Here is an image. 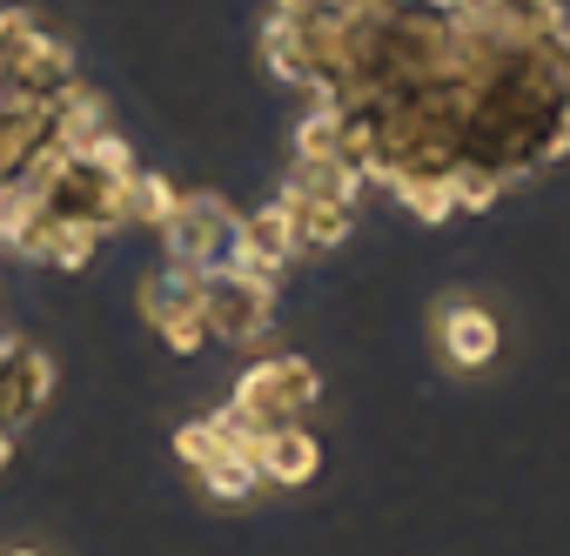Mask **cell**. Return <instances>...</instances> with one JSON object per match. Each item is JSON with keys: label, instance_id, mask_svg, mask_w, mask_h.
I'll list each match as a JSON object with an SVG mask.
<instances>
[{"label": "cell", "instance_id": "6", "mask_svg": "<svg viewBox=\"0 0 570 556\" xmlns=\"http://www.w3.org/2000/svg\"><path fill=\"white\" fill-rule=\"evenodd\" d=\"M282 215H289V235H296V255H330L356 235V208L350 201H316V195H282Z\"/></svg>", "mask_w": 570, "mask_h": 556}, {"label": "cell", "instance_id": "10", "mask_svg": "<svg viewBox=\"0 0 570 556\" xmlns=\"http://www.w3.org/2000/svg\"><path fill=\"white\" fill-rule=\"evenodd\" d=\"M282 195H316V201H350L363 195V175L350 161H289V181H282Z\"/></svg>", "mask_w": 570, "mask_h": 556}, {"label": "cell", "instance_id": "8", "mask_svg": "<svg viewBox=\"0 0 570 556\" xmlns=\"http://www.w3.org/2000/svg\"><path fill=\"white\" fill-rule=\"evenodd\" d=\"M235 248H242V255H262V261H275V268H289V261H296V235H289V215H282V201L248 208Z\"/></svg>", "mask_w": 570, "mask_h": 556}, {"label": "cell", "instance_id": "7", "mask_svg": "<svg viewBox=\"0 0 570 556\" xmlns=\"http://www.w3.org/2000/svg\"><path fill=\"white\" fill-rule=\"evenodd\" d=\"M175 208H181V188H175L168 175L135 168V181H128V195H121V228H148V235H161Z\"/></svg>", "mask_w": 570, "mask_h": 556}, {"label": "cell", "instance_id": "2", "mask_svg": "<svg viewBox=\"0 0 570 556\" xmlns=\"http://www.w3.org/2000/svg\"><path fill=\"white\" fill-rule=\"evenodd\" d=\"M202 329L222 349H255L275 329V296L248 289L242 275H228V268H215V275H202Z\"/></svg>", "mask_w": 570, "mask_h": 556}, {"label": "cell", "instance_id": "11", "mask_svg": "<svg viewBox=\"0 0 570 556\" xmlns=\"http://www.w3.org/2000/svg\"><path fill=\"white\" fill-rule=\"evenodd\" d=\"M262 68H268L275 81H289V88L309 81V68H303V41H296L289 14H268V21H262Z\"/></svg>", "mask_w": 570, "mask_h": 556}, {"label": "cell", "instance_id": "9", "mask_svg": "<svg viewBox=\"0 0 570 556\" xmlns=\"http://www.w3.org/2000/svg\"><path fill=\"white\" fill-rule=\"evenodd\" d=\"M195 489H202L208 503H222V509H242V503H255L262 476H255V463H248V456L222 449L215 463H202V469H195Z\"/></svg>", "mask_w": 570, "mask_h": 556}, {"label": "cell", "instance_id": "15", "mask_svg": "<svg viewBox=\"0 0 570 556\" xmlns=\"http://www.w3.org/2000/svg\"><path fill=\"white\" fill-rule=\"evenodd\" d=\"M557 128H563V141H570V95H563V115H557Z\"/></svg>", "mask_w": 570, "mask_h": 556}, {"label": "cell", "instance_id": "4", "mask_svg": "<svg viewBox=\"0 0 570 556\" xmlns=\"http://www.w3.org/2000/svg\"><path fill=\"white\" fill-rule=\"evenodd\" d=\"M436 349H443V363L450 369H490L497 363V349H503V329H497V316L490 309H476V302H450L443 316H436Z\"/></svg>", "mask_w": 570, "mask_h": 556}, {"label": "cell", "instance_id": "14", "mask_svg": "<svg viewBox=\"0 0 570 556\" xmlns=\"http://www.w3.org/2000/svg\"><path fill=\"white\" fill-rule=\"evenodd\" d=\"M168 449H175V463L195 476L202 463H215V456H222V436H215V423H208V416H195V423H181V429H175V443H168Z\"/></svg>", "mask_w": 570, "mask_h": 556}, {"label": "cell", "instance_id": "16", "mask_svg": "<svg viewBox=\"0 0 570 556\" xmlns=\"http://www.w3.org/2000/svg\"><path fill=\"white\" fill-rule=\"evenodd\" d=\"M0 556H41V549H28V543H21V549H0Z\"/></svg>", "mask_w": 570, "mask_h": 556}, {"label": "cell", "instance_id": "13", "mask_svg": "<svg viewBox=\"0 0 570 556\" xmlns=\"http://www.w3.org/2000/svg\"><path fill=\"white\" fill-rule=\"evenodd\" d=\"M396 201H403V208H410L416 221H430V228L456 215V195H450V175H443V181H410V188H396Z\"/></svg>", "mask_w": 570, "mask_h": 556}, {"label": "cell", "instance_id": "3", "mask_svg": "<svg viewBox=\"0 0 570 556\" xmlns=\"http://www.w3.org/2000/svg\"><path fill=\"white\" fill-rule=\"evenodd\" d=\"M141 322L175 349V356H202L208 329H202V275L181 268H155L141 282Z\"/></svg>", "mask_w": 570, "mask_h": 556}, {"label": "cell", "instance_id": "1", "mask_svg": "<svg viewBox=\"0 0 570 556\" xmlns=\"http://www.w3.org/2000/svg\"><path fill=\"white\" fill-rule=\"evenodd\" d=\"M235 235H242V208L215 188H181V208L168 215L161 228V268H181V275H215L235 261Z\"/></svg>", "mask_w": 570, "mask_h": 556}, {"label": "cell", "instance_id": "12", "mask_svg": "<svg viewBox=\"0 0 570 556\" xmlns=\"http://www.w3.org/2000/svg\"><path fill=\"white\" fill-rule=\"evenodd\" d=\"M450 195H456V215H490L497 195H503V175L483 168V161H456L450 168Z\"/></svg>", "mask_w": 570, "mask_h": 556}, {"label": "cell", "instance_id": "5", "mask_svg": "<svg viewBox=\"0 0 570 556\" xmlns=\"http://www.w3.org/2000/svg\"><path fill=\"white\" fill-rule=\"evenodd\" d=\"M248 463H255V476L275 483V489H303V483H316V469H323V443H316L303 423H289V429L262 436Z\"/></svg>", "mask_w": 570, "mask_h": 556}]
</instances>
